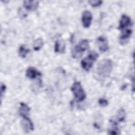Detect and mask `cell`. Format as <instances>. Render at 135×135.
<instances>
[{
  "mask_svg": "<svg viewBox=\"0 0 135 135\" xmlns=\"http://www.w3.org/2000/svg\"><path fill=\"white\" fill-rule=\"evenodd\" d=\"M6 86L3 83H1V101L2 100V98H3V94L4 93L5 90H6Z\"/></svg>",
  "mask_w": 135,
  "mask_h": 135,
  "instance_id": "obj_20",
  "label": "cell"
},
{
  "mask_svg": "<svg viewBox=\"0 0 135 135\" xmlns=\"http://www.w3.org/2000/svg\"><path fill=\"white\" fill-rule=\"evenodd\" d=\"M97 43L99 50L101 52H105L109 49L108 40L105 36H99L97 39Z\"/></svg>",
  "mask_w": 135,
  "mask_h": 135,
  "instance_id": "obj_6",
  "label": "cell"
},
{
  "mask_svg": "<svg viewBox=\"0 0 135 135\" xmlns=\"http://www.w3.org/2000/svg\"><path fill=\"white\" fill-rule=\"evenodd\" d=\"M21 126L24 131L26 132H29L34 130V125L28 117L23 118L21 121Z\"/></svg>",
  "mask_w": 135,
  "mask_h": 135,
  "instance_id": "obj_7",
  "label": "cell"
},
{
  "mask_svg": "<svg viewBox=\"0 0 135 135\" xmlns=\"http://www.w3.org/2000/svg\"><path fill=\"white\" fill-rule=\"evenodd\" d=\"M92 20V15L90 11L86 10L84 11L82 15V23L83 27L88 28L90 27Z\"/></svg>",
  "mask_w": 135,
  "mask_h": 135,
  "instance_id": "obj_5",
  "label": "cell"
},
{
  "mask_svg": "<svg viewBox=\"0 0 135 135\" xmlns=\"http://www.w3.org/2000/svg\"><path fill=\"white\" fill-rule=\"evenodd\" d=\"M98 57V54L97 52L94 51L91 52L86 57L81 61V65L82 68L86 71H89Z\"/></svg>",
  "mask_w": 135,
  "mask_h": 135,
  "instance_id": "obj_3",
  "label": "cell"
},
{
  "mask_svg": "<svg viewBox=\"0 0 135 135\" xmlns=\"http://www.w3.org/2000/svg\"><path fill=\"white\" fill-rule=\"evenodd\" d=\"M24 7L27 10H36L38 6V2L37 1H24L23 2Z\"/></svg>",
  "mask_w": 135,
  "mask_h": 135,
  "instance_id": "obj_10",
  "label": "cell"
},
{
  "mask_svg": "<svg viewBox=\"0 0 135 135\" xmlns=\"http://www.w3.org/2000/svg\"><path fill=\"white\" fill-rule=\"evenodd\" d=\"M102 1H98V0H92V1H89L88 3L90 4L91 6L92 7H98L100 6L102 3Z\"/></svg>",
  "mask_w": 135,
  "mask_h": 135,
  "instance_id": "obj_18",
  "label": "cell"
},
{
  "mask_svg": "<svg viewBox=\"0 0 135 135\" xmlns=\"http://www.w3.org/2000/svg\"><path fill=\"white\" fill-rule=\"evenodd\" d=\"M71 90L78 101H82L85 99L86 94L80 82H74L71 88Z\"/></svg>",
  "mask_w": 135,
  "mask_h": 135,
  "instance_id": "obj_2",
  "label": "cell"
},
{
  "mask_svg": "<svg viewBox=\"0 0 135 135\" xmlns=\"http://www.w3.org/2000/svg\"><path fill=\"white\" fill-rule=\"evenodd\" d=\"M115 118H117V120L118 122L123 121L126 118V112L123 109L121 108L119 109L118 112V113L116 115Z\"/></svg>",
  "mask_w": 135,
  "mask_h": 135,
  "instance_id": "obj_17",
  "label": "cell"
},
{
  "mask_svg": "<svg viewBox=\"0 0 135 135\" xmlns=\"http://www.w3.org/2000/svg\"><path fill=\"white\" fill-rule=\"evenodd\" d=\"M30 111V107L25 103L23 102L20 103L19 107V113L20 115L23 118L27 117L29 114Z\"/></svg>",
  "mask_w": 135,
  "mask_h": 135,
  "instance_id": "obj_12",
  "label": "cell"
},
{
  "mask_svg": "<svg viewBox=\"0 0 135 135\" xmlns=\"http://www.w3.org/2000/svg\"><path fill=\"white\" fill-rule=\"evenodd\" d=\"M132 30L130 28H127L122 30V32L120 36L119 41L121 44H124V42H127V40H128L131 35Z\"/></svg>",
  "mask_w": 135,
  "mask_h": 135,
  "instance_id": "obj_9",
  "label": "cell"
},
{
  "mask_svg": "<svg viewBox=\"0 0 135 135\" xmlns=\"http://www.w3.org/2000/svg\"><path fill=\"white\" fill-rule=\"evenodd\" d=\"M113 68V62L110 59L101 61L97 67V73L101 78H105L110 75Z\"/></svg>",
  "mask_w": 135,
  "mask_h": 135,
  "instance_id": "obj_1",
  "label": "cell"
},
{
  "mask_svg": "<svg viewBox=\"0 0 135 135\" xmlns=\"http://www.w3.org/2000/svg\"><path fill=\"white\" fill-rule=\"evenodd\" d=\"M131 19L127 15L123 14L122 15L119 22V29L123 30L125 27L128 26L131 24Z\"/></svg>",
  "mask_w": 135,
  "mask_h": 135,
  "instance_id": "obj_8",
  "label": "cell"
},
{
  "mask_svg": "<svg viewBox=\"0 0 135 135\" xmlns=\"http://www.w3.org/2000/svg\"><path fill=\"white\" fill-rule=\"evenodd\" d=\"M43 45V41L41 38H38L35 40L33 43V49L37 51L40 50Z\"/></svg>",
  "mask_w": 135,
  "mask_h": 135,
  "instance_id": "obj_16",
  "label": "cell"
},
{
  "mask_svg": "<svg viewBox=\"0 0 135 135\" xmlns=\"http://www.w3.org/2000/svg\"><path fill=\"white\" fill-rule=\"evenodd\" d=\"M29 52L30 50L27 49L25 45H22L20 46L18 50V54L21 57L25 58Z\"/></svg>",
  "mask_w": 135,
  "mask_h": 135,
  "instance_id": "obj_15",
  "label": "cell"
},
{
  "mask_svg": "<svg viewBox=\"0 0 135 135\" xmlns=\"http://www.w3.org/2000/svg\"><path fill=\"white\" fill-rule=\"evenodd\" d=\"M99 104L102 107H105L108 104V101L103 98H101L98 100Z\"/></svg>",
  "mask_w": 135,
  "mask_h": 135,
  "instance_id": "obj_19",
  "label": "cell"
},
{
  "mask_svg": "<svg viewBox=\"0 0 135 135\" xmlns=\"http://www.w3.org/2000/svg\"><path fill=\"white\" fill-rule=\"evenodd\" d=\"M65 44L64 41L62 39H57L55 43L54 51L56 53H62L64 52Z\"/></svg>",
  "mask_w": 135,
  "mask_h": 135,
  "instance_id": "obj_11",
  "label": "cell"
},
{
  "mask_svg": "<svg viewBox=\"0 0 135 135\" xmlns=\"http://www.w3.org/2000/svg\"><path fill=\"white\" fill-rule=\"evenodd\" d=\"M89 47V41L88 40H83L77 44L72 50V56L74 58L80 57Z\"/></svg>",
  "mask_w": 135,
  "mask_h": 135,
  "instance_id": "obj_4",
  "label": "cell"
},
{
  "mask_svg": "<svg viewBox=\"0 0 135 135\" xmlns=\"http://www.w3.org/2000/svg\"><path fill=\"white\" fill-rule=\"evenodd\" d=\"M41 73L33 67L28 68L26 71V76L30 79H35L37 76H41Z\"/></svg>",
  "mask_w": 135,
  "mask_h": 135,
  "instance_id": "obj_13",
  "label": "cell"
},
{
  "mask_svg": "<svg viewBox=\"0 0 135 135\" xmlns=\"http://www.w3.org/2000/svg\"><path fill=\"white\" fill-rule=\"evenodd\" d=\"M111 126L108 130V133L110 134H119V129L117 127V122L116 121L111 120L110 121Z\"/></svg>",
  "mask_w": 135,
  "mask_h": 135,
  "instance_id": "obj_14",
  "label": "cell"
}]
</instances>
